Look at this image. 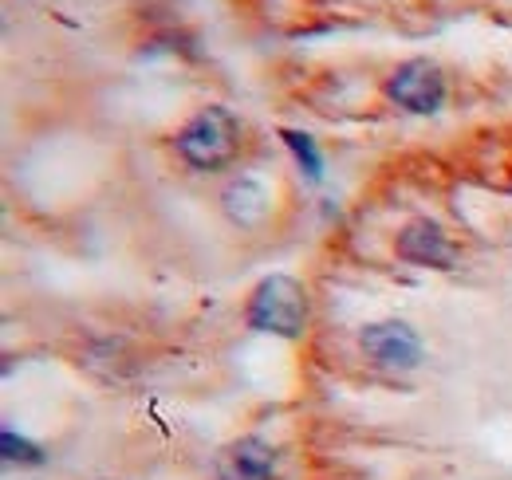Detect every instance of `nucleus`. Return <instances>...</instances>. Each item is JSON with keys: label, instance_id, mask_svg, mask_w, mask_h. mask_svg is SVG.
<instances>
[{"label": "nucleus", "instance_id": "9", "mask_svg": "<svg viewBox=\"0 0 512 480\" xmlns=\"http://www.w3.org/2000/svg\"><path fill=\"white\" fill-rule=\"evenodd\" d=\"M0 445H4V461H20V465H40V461H44V453H40L28 437H16L12 429H4Z\"/></svg>", "mask_w": 512, "mask_h": 480}, {"label": "nucleus", "instance_id": "7", "mask_svg": "<svg viewBox=\"0 0 512 480\" xmlns=\"http://www.w3.org/2000/svg\"><path fill=\"white\" fill-rule=\"evenodd\" d=\"M221 209H225V217H229L233 225H241V229H260V225L268 221V213H272V193L256 178H237L225 185Z\"/></svg>", "mask_w": 512, "mask_h": 480}, {"label": "nucleus", "instance_id": "8", "mask_svg": "<svg viewBox=\"0 0 512 480\" xmlns=\"http://www.w3.org/2000/svg\"><path fill=\"white\" fill-rule=\"evenodd\" d=\"M280 138H284V146L292 150V158L300 162V170L308 174L312 181L323 178V154L316 150V142H312V134H304V130H292V126H284L280 130Z\"/></svg>", "mask_w": 512, "mask_h": 480}, {"label": "nucleus", "instance_id": "5", "mask_svg": "<svg viewBox=\"0 0 512 480\" xmlns=\"http://www.w3.org/2000/svg\"><path fill=\"white\" fill-rule=\"evenodd\" d=\"M394 252L414 264V268H434V272H449L457 268V244L449 240V233L438 221H410L398 240H394Z\"/></svg>", "mask_w": 512, "mask_h": 480}, {"label": "nucleus", "instance_id": "1", "mask_svg": "<svg viewBox=\"0 0 512 480\" xmlns=\"http://www.w3.org/2000/svg\"><path fill=\"white\" fill-rule=\"evenodd\" d=\"M241 142H245V130H241V119L233 111L201 107L197 115L182 122V130L174 138V150L190 170L209 174V170H225L229 162H237Z\"/></svg>", "mask_w": 512, "mask_h": 480}, {"label": "nucleus", "instance_id": "6", "mask_svg": "<svg viewBox=\"0 0 512 480\" xmlns=\"http://www.w3.org/2000/svg\"><path fill=\"white\" fill-rule=\"evenodd\" d=\"M213 473L217 480H276V449L260 437H237L217 453Z\"/></svg>", "mask_w": 512, "mask_h": 480}, {"label": "nucleus", "instance_id": "2", "mask_svg": "<svg viewBox=\"0 0 512 480\" xmlns=\"http://www.w3.org/2000/svg\"><path fill=\"white\" fill-rule=\"evenodd\" d=\"M308 319H312L308 288L288 272L264 276L253 288L249 303H245V323L253 331L276 335V339H304Z\"/></svg>", "mask_w": 512, "mask_h": 480}, {"label": "nucleus", "instance_id": "4", "mask_svg": "<svg viewBox=\"0 0 512 480\" xmlns=\"http://www.w3.org/2000/svg\"><path fill=\"white\" fill-rule=\"evenodd\" d=\"M359 347H363V355L371 362L390 366V370H414V366L422 362V355H426L418 331H414L410 323H402V319L367 323V327L359 331Z\"/></svg>", "mask_w": 512, "mask_h": 480}, {"label": "nucleus", "instance_id": "3", "mask_svg": "<svg viewBox=\"0 0 512 480\" xmlns=\"http://www.w3.org/2000/svg\"><path fill=\"white\" fill-rule=\"evenodd\" d=\"M386 103H394L398 111L406 115H438L446 107V71L426 56H414V60H402L383 83Z\"/></svg>", "mask_w": 512, "mask_h": 480}]
</instances>
